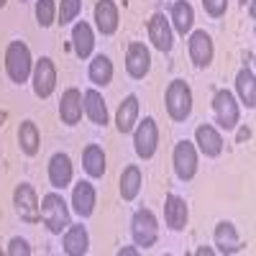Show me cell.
<instances>
[{"instance_id":"cell-1","label":"cell","mask_w":256,"mask_h":256,"mask_svg":"<svg viewBox=\"0 0 256 256\" xmlns=\"http://www.w3.org/2000/svg\"><path fill=\"white\" fill-rule=\"evenodd\" d=\"M38 212H41L44 226L49 228V233H54V236H59L62 230L70 228V208H67V202H64V198L56 195V192L44 195V200H41V205H38Z\"/></svg>"},{"instance_id":"cell-2","label":"cell","mask_w":256,"mask_h":256,"mask_svg":"<svg viewBox=\"0 0 256 256\" xmlns=\"http://www.w3.org/2000/svg\"><path fill=\"white\" fill-rule=\"evenodd\" d=\"M31 67H34V62H31L28 46L24 44V41H13V44L8 46V52H6V72H8V77L18 84H24L31 77Z\"/></svg>"},{"instance_id":"cell-3","label":"cell","mask_w":256,"mask_h":256,"mask_svg":"<svg viewBox=\"0 0 256 256\" xmlns=\"http://www.w3.org/2000/svg\"><path fill=\"white\" fill-rule=\"evenodd\" d=\"M166 110H169V118L177 120V123L190 118V113H192V92L182 80L169 82V88H166Z\"/></svg>"},{"instance_id":"cell-4","label":"cell","mask_w":256,"mask_h":256,"mask_svg":"<svg viewBox=\"0 0 256 256\" xmlns=\"http://www.w3.org/2000/svg\"><path fill=\"white\" fill-rule=\"evenodd\" d=\"M131 236L136 241V246L141 248H152L159 238V223L154 218L152 210H138L134 220H131Z\"/></svg>"},{"instance_id":"cell-5","label":"cell","mask_w":256,"mask_h":256,"mask_svg":"<svg viewBox=\"0 0 256 256\" xmlns=\"http://www.w3.org/2000/svg\"><path fill=\"white\" fill-rule=\"evenodd\" d=\"M156 144H159V128L154 118H144L134 134V148L141 159H152L156 154Z\"/></svg>"},{"instance_id":"cell-6","label":"cell","mask_w":256,"mask_h":256,"mask_svg":"<svg viewBox=\"0 0 256 256\" xmlns=\"http://www.w3.org/2000/svg\"><path fill=\"white\" fill-rule=\"evenodd\" d=\"M212 110H216V120L220 128L230 131V128H236L238 123V102L233 98V92L228 90H218L216 98H212Z\"/></svg>"},{"instance_id":"cell-7","label":"cell","mask_w":256,"mask_h":256,"mask_svg":"<svg viewBox=\"0 0 256 256\" xmlns=\"http://www.w3.org/2000/svg\"><path fill=\"white\" fill-rule=\"evenodd\" d=\"M172 164H174V174L182 182H190L198 172V154H195V146L190 141H180L174 146V154H172Z\"/></svg>"},{"instance_id":"cell-8","label":"cell","mask_w":256,"mask_h":256,"mask_svg":"<svg viewBox=\"0 0 256 256\" xmlns=\"http://www.w3.org/2000/svg\"><path fill=\"white\" fill-rule=\"evenodd\" d=\"M13 205H16V212L20 216V220H26V223H38L41 220L38 200H36V192H34L31 184H18L16 187Z\"/></svg>"},{"instance_id":"cell-9","label":"cell","mask_w":256,"mask_h":256,"mask_svg":"<svg viewBox=\"0 0 256 256\" xmlns=\"http://www.w3.org/2000/svg\"><path fill=\"white\" fill-rule=\"evenodd\" d=\"M56 88V70H54V62L49 56L38 59L36 67H34V92L36 98H49Z\"/></svg>"},{"instance_id":"cell-10","label":"cell","mask_w":256,"mask_h":256,"mask_svg":"<svg viewBox=\"0 0 256 256\" xmlns=\"http://www.w3.org/2000/svg\"><path fill=\"white\" fill-rule=\"evenodd\" d=\"M126 70L134 80H144L148 74V70H152V54H148V49L144 44H138V41H134L126 52Z\"/></svg>"},{"instance_id":"cell-11","label":"cell","mask_w":256,"mask_h":256,"mask_svg":"<svg viewBox=\"0 0 256 256\" xmlns=\"http://www.w3.org/2000/svg\"><path fill=\"white\" fill-rule=\"evenodd\" d=\"M148 38L159 52H169L172 49V26H169V18L164 13H156L148 20Z\"/></svg>"},{"instance_id":"cell-12","label":"cell","mask_w":256,"mask_h":256,"mask_svg":"<svg viewBox=\"0 0 256 256\" xmlns=\"http://www.w3.org/2000/svg\"><path fill=\"white\" fill-rule=\"evenodd\" d=\"M95 24L102 36H110L118 31V8L113 0H100L95 6Z\"/></svg>"},{"instance_id":"cell-13","label":"cell","mask_w":256,"mask_h":256,"mask_svg":"<svg viewBox=\"0 0 256 256\" xmlns=\"http://www.w3.org/2000/svg\"><path fill=\"white\" fill-rule=\"evenodd\" d=\"M212 238H216V246H218L220 254H238V251L244 248V244H241V238H238L236 228H233V223H228V220H223V223L216 226Z\"/></svg>"},{"instance_id":"cell-14","label":"cell","mask_w":256,"mask_h":256,"mask_svg":"<svg viewBox=\"0 0 256 256\" xmlns=\"http://www.w3.org/2000/svg\"><path fill=\"white\" fill-rule=\"evenodd\" d=\"M59 116H62V123H67V126H77L80 123V118H82V95H80V90L70 88L67 92L62 95Z\"/></svg>"},{"instance_id":"cell-15","label":"cell","mask_w":256,"mask_h":256,"mask_svg":"<svg viewBox=\"0 0 256 256\" xmlns=\"http://www.w3.org/2000/svg\"><path fill=\"white\" fill-rule=\"evenodd\" d=\"M72 205L80 218H90L95 210V187L90 182H77L72 192Z\"/></svg>"},{"instance_id":"cell-16","label":"cell","mask_w":256,"mask_h":256,"mask_svg":"<svg viewBox=\"0 0 256 256\" xmlns=\"http://www.w3.org/2000/svg\"><path fill=\"white\" fill-rule=\"evenodd\" d=\"M49 182L56 190H64L72 182V162L67 154H54L49 162Z\"/></svg>"},{"instance_id":"cell-17","label":"cell","mask_w":256,"mask_h":256,"mask_svg":"<svg viewBox=\"0 0 256 256\" xmlns=\"http://www.w3.org/2000/svg\"><path fill=\"white\" fill-rule=\"evenodd\" d=\"M190 56L198 67H208L212 62V41L205 31H195L190 36Z\"/></svg>"},{"instance_id":"cell-18","label":"cell","mask_w":256,"mask_h":256,"mask_svg":"<svg viewBox=\"0 0 256 256\" xmlns=\"http://www.w3.org/2000/svg\"><path fill=\"white\" fill-rule=\"evenodd\" d=\"M195 141L200 146V152L205 156H218L223 152V136L216 131L212 126H198V131H195Z\"/></svg>"},{"instance_id":"cell-19","label":"cell","mask_w":256,"mask_h":256,"mask_svg":"<svg viewBox=\"0 0 256 256\" xmlns=\"http://www.w3.org/2000/svg\"><path fill=\"white\" fill-rule=\"evenodd\" d=\"M164 220L172 230H182L187 226V205L182 198L177 195H166V202H164Z\"/></svg>"},{"instance_id":"cell-20","label":"cell","mask_w":256,"mask_h":256,"mask_svg":"<svg viewBox=\"0 0 256 256\" xmlns=\"http://www.w3.org/2000/svg\"><path fill=\"white\" fill-rule=\"evenodd\" d=\"M88 246H90V236H88V230H84V226H72L70 223L67 233H64V254L84 256L88 254Z\"/></svg>"},{"instance_id":"cell-21","label":"cell","mask_w":256,"mask_h":256,"mask_svg":"<svg viewBox=\"0 0 256 256\" xmlns=\"http://www.w3.org/2000/svg\"><path fill=\"white\" fill-rule=\"evenodd\" d=\"M136 120H138V98H136V95H128V98L120 102L118 113H116V126H118L120 134H131L134 126H136Z\"/></svg>"},{"instance_id":"cell-22","label":"cell","mask_w":256,"mask_h":256,"mask_svg":"<svg viewBox=\"0 0 256 256\" xmlns=\"http://www.w3.org/2000/svg\"><path fill=\"white\" fill-rule=\"evenodd\" d=\"M82 108H84V113H88V118L95 126H105V123H108V108H105V102H102L98 90H88L82 95Z\"/></svg>"},{"instance_id":"cell-23","label":"cell","mask_w":256,"mask_h":256,"mask_svg":"<svg viewBox=\"0 0 256 256\" xmlns=\"http://www.w3.org/2000/svg\"><path fill=\"white\" fill-rule=\"evenodd\" d=\"M72 46H74V54H77L80 59H88V56L92 54L95 38H92V28L84 24V20L74 24V28H72Z\"/></svg>"},{"instance_id":"cell-24","label":"cell","mask_w":256,"mask_h":256,"mask_svg":"<svg viewBox=\"0 0 256 256\" xmlns=\"http://www.w3.org/2000/svg\"><path fill=\"white\" fill-rule=\"evenodd\" d=\"M90 82L92 84H100V88H105L110 80H113V62L105 56V54H98L92 62H90Z\"/></svg>"},{"instance_id":"cell-25","label":"cell","mask_w":256,"mask_h":256,"mask_svg":"<svg viewBox=\"0 0 256 256\" xmlns=\"http://www.w3.org/2000/svg\"><path fill=\"white\" fill-rule=\"evenodd\" d=\"M192 24H195V13H192V6L180 0V3L172 6V26L177 34H190L192 31Z\"/></svg>"},{"instance_id":"cell-26","label":"cell","mask_w":256,"mask_h":256,"mask_svg":"<svg viewBox=\"0 0 256 256\" xmlns=\"http://www.w3.org/2000/svg\"><path fill=\"white\" fill-rule=\"evenodd\" d=\"M82 164H84V172H88L90 177H102L105 174V154H102V148L98 144H90L88 148H84V154H82Z\"/></svg>"},{"instance_id":"cell-27","label":"cell","mask_w":256,"mask_h":256,"mask_svg":"<svg viewBox=\"0 0 256 256\" xmlns=\"http://www.w3.org/2000/svg\"><path fill=\"white\" fill-rule=\"evenodd\" d=\"M138 190H141V169L138 166H126L123 169V174H120V195H123V200H136V195H138Z\"/></svg>"},{"instance_id":"cell-28","label":"cell","mask_w":256,"mask_h":256,"mask_svg":"<svg viewBox=\"0 0 256 256\" xmlns=\"http://www.w3.org/2000/svg\"><path fill=\"white\" fill-rule=\"evenodd\" d=\"M236 90L241 95V102L246 105L248 110H254V105H256V88H254V72L248 67H244L236 77Z\"/></svg>"},{"instance_id":"cell-29","label":"cell","mask_w":256,"mask_h":256,"mask_svg":"<svg viewBox=\"0 0 256 256\" xmlns=\"http://www.w3.org/2000/svg\"><path fill=\"white\" fill-rule=\"evenodd\" d=\"M18 144H20V152H24L26 156H34L38 152V128H36L34 120H24V123H20Z\"/></svg>"},{"instance_id":"cell-30","label":"cell","mask_w":256,"mask_h":256,"mask_svg":"<svg viewBox=\"0 0 256 256\" xmlns=\"http://www.w3.org/2000/svg\"><path fill=\"white\" fill-rule=\"evenodd\" d=\"M80 10H82V0H62V6H59V20H56V24L59 26L72 24V20L80 16Z\"/></svg>"},{"instance_id":"cell-31","label":"cell","mask_w":256,"mask_h":256,"mask_svg":"<svg viewBox=\"0 0 256 256\" xmlns=\"http://www.w3.org/2000/svg\"><path fill=\"white\" fill-rule=\"evenodd\" d=\"M54 0H38L36 3V20H38V26L41 28H46L54 24Z\"/></svg>"},{"instance_id":"cell-32","label":"cell","mask_w":256,"mask_h":256,"mask_svg":"<svg viewBox=\"0 0 256 256\" xmlns=\"http://www.w3.org/2000/svg\"><path fill=\"white\" fill-rule=\"evenodd\" d=\"M202 6H205V13L210 18H220L228 10V0H202Z\"/></svg>"},{"instance_id":"cell-33","label":"cell","mask_w":256,"mask_h":256,"mask_svg":"<svg viewBox=\"0 0 256 256\" xmlns=\"http://www.w3.org/2000/svg\"><path fill=\"white\" fill-rule=\"evenodd\" d=\"M6 254H8V256H31V246H28V241H24V238H13Z\"/></svg>"},{"instance_id":"cell-34","label":"cell","mask_w":256,"mask_h":256,"mask_svg":"<svg viewBox=\"0 0 256 256\" xmlns=\"http://www.w3.org/2000/svg\"><path fill=\"white\" fill-rule=\"evenodd\" d=\"M118 254H120V256H134V254H138V248H134V246H126V248H120Z\"/></svg>"},{"instance_id":"cell-35","label":"cell","mask_w":256,"mask_h":256,"mask_svg":"<svg viewBox=\"0 0 256 256\" xmlns=\"http://www.w3.org/2000/svg\"><path fill=\"white\" fill-rule=\"evenodd\" d=\"M251 136V131H248V128H241V131H238V141H246Z\"/></svg>"},{"instance_id":"cell-36","label":"cell","mask_w":256,"mask_h":256,"mask_svg":"<svg viewBox=\"0 0 256 256\" xmlns=\"http://www.w3.org/2000/svg\"><path fill=\"white\" fill-rule=\"evenodd\" d=\"M246 3H248V13L254 16V3H251V0H244V6H246Z\"/></svg>"},{"instance_id":"cell-37","label":"cell","mask_w":256,"mask_h":256,"mask_svg":"<svg viewBox=\"0 0 256 256\" xmlns=\"http://www.w3.org/2000/svg\"><path fill=\"white\" fill-rule=\"evenodd\" d=\"M3 6H6V0H0V8H3Z\"/></svg>"},{"instance_id":"cell-38","label":"cell","mask_w":256,"mask_h":256,"mask_svg":"<svg viewBox=\"0 0 256 256\" xmlns=\"http://www.w3.org/2000/svg\"><path fill=\"white\" fill-rule=\"evenodd\" d=\"M3 118H6V113H0V120H3Z\"/></svg>"}]
</instances>
